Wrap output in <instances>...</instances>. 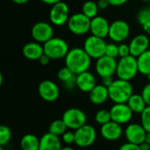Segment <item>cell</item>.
<instances>
[{
  "mask_svg": "<svg viewBox=\"0 0 150 150\" xmlns=\"http://www.w3.org/2000/svg\"><path fill=\"white\" fill-rule=\"evenodd\" d=\"M64 62L65 66L75 75H79L89 70L91 64V58L83 47H73L69 49L64 58Z\"/></svg>",
  "mask_w": 150,
  "mask_h": 150,
  "instance_id": "cell-1",
  "label": "cell"
},
{
  "mask_svg": "<svg viewBox=\"0 0 150 150\" xmlns=\"http://www.w3.org/2000/svg\"><path fill=\"white\" fill-rule=\"evenodd\" d=\"M109 98L114 104H124L134 94V89L130 81L116 79L108 88Z\"/></svg>",
  "mask_w": 150,
  "mask_h": 150,
  "instance_id": "cell-2",
  "label": "cell"
},
{
  "mask_svg": "<svg viewBox=\"0 0 150 150\" xmlns=\"http://www.w3.org/2000/svg\"><path fill=\"white\" fill-rule=\"evenodd\" d=\"M44 54L51 60L64 59L69 51L67 41L59 37H53L43 44Z\"/></svg>",
  "mask_w": 150,
  "mask_h": 150,
  "instance_id": "cell-3",
  "label": "cell"
},
{
  "mask_svg": "<svg viewBox=\"0 0 150 150\" xmlns=\"http://www.w3.org/2000/svg\"><path fill=\"white\" fill-rule=\"evenodd\" d=\"M139 73L137 58L133 55L121 57L118 62L116 76L119 79L131 81Z\"/></svg>",
  "mask_w": 150,
  "mask_h": 150,
  "instance_id": "cell-4",
  "label": "cell"
},
{
  "mask_svg": "<svg viewBox=\"0 0 150 150\" xmlns=\"http://www.w3.org/2000/svg\"><path fill=\"white\" fill-rule=\"evenodd\" d=\"M62 120L66 124L68 129L75 131L87 124V116L85 112L83 110L75 107L67 109L63 112Z\"/></svg>",
  "mask_w": 150,
  "mask_h": 150,
  "instance_id": "cell-5",
  "label": "cell"
},
{
  "mask_svg": "<svg viewBox=\"0 0 150 150\" xmlns=\"http://www.w3.org/2000/svg\"><path fill=\"white\" fill-rule=\"evenodd\" d=\"M91 19L83 12L75 13L70 16L67 25L69 31L75 35H84L91 30Z\"/></svg>",
  "mask_w": 150,
  "mask_h": 150,
  "instance_id": "cell-6",
  "label": "cell"
},
{
  "mask_svg": "<svg viewBox=\"0 0 150 150\" xmlns=\"http://www.w3.org/2000/svg\"><path fill=\"white\" fill-rule=\"evenodd\" d=\"M107 43L103 38L94 35L87 37L83 42V48L91 59H99L105 54Z\"/></svg>",
  "mask_w": 150,
  "mask_h": 150,
  "instance_id": "cell-7",
  "label": "cell"
},
{
  "mask_svg": "<svg viewBox=\"0 0 150 150\" xmlns=\"http://www.w3.org/2000/svg\"><path fill=\"white\" fill-rule=\"evenodd\" d=\"M69 18V7L65 2L61 1L52 5L49 11V20L51 24L55 26H62L68 23Z\"/></svg>",
  "mask_w": 150,
  "mask_h": 150,
  "instance_id": "cell-8",
  "label": "cell"
},
{
  "mask_svg": "<svg viewBox=\"0 0 150 150\" xmlns=\"http://www.w3.org/2000/svg\"><path fill=\"white\" fill-rule=\"evenodd\" d=\"M76 142L75 144L79 148H89L94 144L97 140V131L91 125H84L75 131Z\"/></svg>",
  "mask_w": 150,
  "mask_h": 150,
  "instance_id": "cell-9",
  "label": "cell"
},
{
  "mask_svg": "<svg viewBox=\"0 0 150 150\" xmlns=\"http://www.w3.org/2000/svg\"><path fill=\"white\" fill-rule=\"evenodd\" d=\"M130 35V26L127 21L117 19L110 25L108 37L113 42H124Z\"/></svg>",
  "mask_w": 150,
  "mask_h": 150,
  "instance_id": "cell-10",
  "label": "cell"
},
{
  "mask_svg": "<svg viewBox=\"0 0 150 150\" xmlns=\"http://www.w3.org/2000/svg\"><path fill=\"white\" fill-rule=\"evenodd\" d=\"M31 35L34 41L44 44L54 37V28L46 21H39L33 25Z\"/></svg>",
  "mask_w": 150,
  "mask_h": 150,
  "instance_id": "cell-11",
  "label": "cell"
},
{
  "mask_svg": "<svg viewBox=\"0 0 150 150\" xmlns=\"http://www.w3.org/2000/svg\"><path fill=\"white\" fill-rule=\"evenodd\" d=\"M118 62L116 58L104 55L97 60L95 64L96 73L102 78L105 76H113L116 75Z\"/></svg>",
  "mask_w": 150,
  "mask_h": 150,
  "instance_id": "cell-12",
  "label": "cell"
},
{
  "mask_svg": "<svg viewBox=\"0 0 150 150\" xmlns=\"http://www.w3.org/2000/svg\"><path fill=\"white\" fill-rule=\"evenodd\" d=\"M112 120L119 123L120 125H125L131 121L134 112L127 105V103L124 104H114L110 109Z\"/></svg>",
  "mask_w": 150,
  "mask_h": 150,
  "instance_id": "cell-13",
  "label": "cell"
},
{
  "mask_svg": "<svg viewBox=\"0 0 150 150\" xmlns=\"http://www.w3.org/2000/svg\"><path fill=\"white\" fill-rule=\"evenodd\" d=\"M38 93L44 101L54 102L60 96V89L54 81L44 80L39 84Z\"/></svg>",
  "mask_w": 150,
  "mask_h": 150,
  "instance_id": "cell-14",
  "label": "cell"
},
{
  "mask_svg": "<svg viewBox=\"0 0 150 150\" xmlns=\"http://www.w3.org/2000/svg\"><path fill=\"white\" fill-rule=\"evenodd\" d=\"M147 133L148 132L145 130L142 125L138 123L129 124L124 131V134L127 141L128 142L137 145H140L145 142Z\"/></svg>",
  "mask_w": 150,
  "mask_h": 150,
  "instance_id": "cell-15",
  "label": "cell"
},
{
  "mask_svg": "<svg viewBox=\"0 0 150 150\" xmlns=\"http://www.w3.org/2000/svg\"><path fill=\"white\" fill-rule=\"evenodd\" d=\"M124 134L122 125L114 121H110L100 127L101 136L108 142H115L121 138Z\"/></svg>",
  "mask_w": 150,
  "mask_h": 150,
  "instance_id": "cell-16",
  "label": "cell"
},
{
  "mask_svg": "<svg viewBox=\"0 0 150 150\" xmlns=\"http://www.w3.org/2000/svg\"><path fill=\"white\" fill-rule=\"evenodd\" d=\"M110 25L111 24H109L105 18L102 16H97L91 21L90 32L91 33V35L105 39L109 35Z\"/></svg>",
  "mask_w": 150,
  "mask_h": 150,
  "instance_id": "cell-17",
  "label": "cell"
},
{
  "mask_svg": "<svg viewBox=\"0 0 150 150\" xmlns=\"http://www.w3.org/2000/svg\"><path fill=\"white\" fill-rule=\"evenodd\" d=\"M131 55L134 57L140 56L142 54L149 50V39L147 34H138L132 39L129 43Z\"/></svg>",
  "mask_w": 150,
  "mask_h": 150,
  "instance_id": "cell-18",
  "label": "cell"
},
{
  "mask_svg": "<svg viewBox=\"0 0 150 150\" xmlns=\"http://www.w3.org/2000/svg\"><path fill=\"white\" fill-rule=\"evenodd\" d=\"M97 85V80L95 76L88 71L76 75V87L83 92L90 93L92 89Z\"/></svg>",
  "mask_w": 150,
  "mask_h": 150,
  "instance_id": "cell-19",
  "label": "cell"
},
{
  "mask_svg": "<svg viewBox=\"0 0 150 150\" xmlns=\"http://www.w3.org/2000/svg\"><path fill=\"white\" fill-rule=\"evenodd\" d=\"M23 55L30 61H39L44 54L43 44L37 41H31L24 45L22 48Z\"/></svg>",
  "mask_w": 150,
  "mask_h": 150,
  "instance_id": "cell-20",
  "label": "cell"
},
{
  "mask_svg": "<svg viewBox=\"0 0 150 150\" xmlns=\"http://www.w3.org/2000/svg\"><path fill=\"white\" fill-rule=\"evenodd\" d=\"M89 98L93 105H100L105 104L110 98L108 88L102 83L97 84L89 93Z\"/></svg>",
  "mask_w": 150,
  "mask_h": 150,
  "instance_id": "cell-21",
  "label": "cell"
},
{
  "mask_svg": "<svg viewBox=\"0 0 150 150\" xmlns=\"http://www.w3.org/2000/svg\"><path fill=\"white\" fill-rule=\"evenodd\" d=\"M62 141L59 136L47 133L40 139L39 150H62Z\"/></svg>",
  "mask_w": 150,
  "mask_h": 150,
  "instance_id": "cell-22",
  "label": "cell"
},
{
  "mask_svg": "<svg viewBox=\"0 0 150 150\" xmlns=\"http://www.w3.org/2000/svg\"><path fill=\"white\" fill-rule=\"evenodd\" d=\"M127 104L134 113H139V114H141L148 106L142 94L141 95L133 94L128 99V101L127 102Z\"/></svg>",
  "mask_w": 150,
  "mask_h": 150,
  "instance_id": "cell-23",
  "label": "cell"
},
{
  "mask_svg": "<svg viewBox=\"0 0 150 150\" xmlns=\"http://www.w3.org/2000/svg\"><path fill=\"white\" fill-rule=\"evenodd\" d=\"M19 145L22 150H39L40 139L34 134H27L21 138Z\"/></svg>",
  "mask_w": 150,
  "mask_h": 150,
  "instance_id": "cell-24",
  "label": "cell"
},
{
  "mask_svg": "<svg viewBox=\"0 0 150 150\" xmlns=\"http://www.w3.org/2000/svg\"><path fill=\"white\" fill-rule=\"evenodd\" d=\"M139 73L143 76L150 74V49L137 57Z\"/></svg>",
  "mask_w": 150,
  "mask_h": 150,
  "instance_id": "cell-25",
  "label": "cell"
},
{
  "mask_svg": "<svg viewBox=\"0 0 150 150\" xmlns=\"http://www.w3.org/2000/svg\"><path fill=\"white\" fill-rule=\"evenodd\" d=\"M98 11H99V8L98 6L97 2H94L91 0H88L84 2L82 6V12L91 19L98 16Z\"/></svg>",
  "mask_w": 150,
  "mask_h": 150,
  "instance_id": "cell-26",
  "label": "cell"
},
{
  "mask_svg": "<svg viewBox=\"0 0 150 150\" xmlns=\"http://www.w3.org/2000/svg\"><path fill=\"white\" fill-rule=\"evenodd\" d=\"M67 129L68 127L62 120H55L50 123L48 127V133L60 137L67 131Z\"/></svg>",
  "mask_w": 150,
  "mask_h": 150,
  "instance_id": "cell-27",
  "label": "cell"
},
{
  "mask_svg": "<svg viewBox=\"0 0 150 150\" xmlns=\"http://www.w3.org/2000/svg\"><path fill=\"white\" fill-rule=\"evenodd\" d=\"M95 121L101 126L112 121V116L110 111L105 109L98 111L95 114Z\"/></svg>",
  "mask_w": 150,
  "mask_h": 150,
  "instance_id": "cell-28",
  "label": "cell"
},
{
  "mask_svg": "<svg viewBox=\"0 0 150 150\" xmlns=\"http://www.w3.org/2000/svg\"><path fill=\"white\" fill-rule=\"evenodd\" d=\"M11 139V131L7 126H1L0 127V146L4 147Z\"/></svg>",
  "mask_w": 150,
  "mask_h": 150,
  "instance_id": "cell-29",
  "label": "cell"
},
{
  "mask_svg": "<svg viewBox=\"0 0 150 150\" xmlns=\"http://www.w3.org/2000/svg\"><path fill=\"white\" fill-rule=\"evenodd\" d=\"M74 76H76L68 67H62L59 69L58 73H57V77L58 79L62 82L65 83L67 81H69V79H71Z\"/></svg>",
  "mask_w": 150,
  "mask_h": 150,
  "instance_id": "cell-30",
  "label": "cell"
},
{
  "mask_svg": "<svg viewBox=\"0 0 150 150\" xmlns=\"http://www.w3.org/2000/svg\"><path fill=\"white\" fill-rule=\"evenodd\" d=\"M137 21L140 25H143L147 22L150 21V8L145 7L140 10L137 13Z\"/></svg>",
  "mask_w": 150,
  "mask_h": 150,
  "instance_id": "cell-31",
  "label": "cell"
},
{
  "mask_svg": "<svg viewBox=\"0 0 150 150\" xmlns=\"http://www.w3.org/2000/svg\"><path fill=\"white\" fill-rule=\"evenodd\" d=\"M141 122L145 130L147 132H150V105H148L141 113Z\"/></svg>",
  "mask_w": 150,
  "mask_h": 150,
  "instance_id": "cell-32",
  "label": "cell"
},
{
  "mask_svg": "<svg viewBox=\"0 0 150 150\" xmlns=\"http://www.w3.org/2000/svg\"><path fill=\"white\" fill-rule=\"evenodd\" d=\"M105 55L112 58H117L119 56V45H117L115 42L107 43Z\"/></svg>",
  "mask_w": 150,
  "mask_h": 150,
  "instance_id": "cell-33",
  "label": "cell"
},
{
  "mask_svg": "<svg viewBox=\"0 0 150 150\" xmlns=\"http://www.w3.org/2000/svg\"><path fill=\"white\" fill-rule=\"evenodd\" d=\"M62 141L67 144V145H71L76 142V136H75V132L72 131H66L62 135Z\"/></svg>",
  "mask_w": 150,
  "mask_h": 150,
  "instance_id": "cell-34",
  "label": "cell"
},
{
  "mask_svg": "<svg viewBox=\"0 0 150 150\" xmlns=\"http://www.w3.org/2000/svg\"><path fill=\"white\" fill-rule=\"evenodd\" d=\"M130 54H131V53H130L129 44L121 42V43L119 45V56L121 58V57L128 56V55H130Z\"/></svg>",
  "mask_w": 150,
  "mask_h": 150,
  "instance_id": "cell-35",
  "label": "cell"
},
{
  "mask_svg": "<svg viewBox=\"0 0 150 150\" xmlns=\"http://www.w3.org/2000/svg\"><path fill=\"white\" fill-rule=\"evenodd\" d=\"M142 96L144 98L147 105H150V83H147L142 91Z\"/></svg>",
  "mask_w": 150,
  "mask_h": 150,
  "instance_id": "cell-36",
  "label": "cell"
},
{
  "mask_svg": "<svg viewBox=\"0 0 150 150\" xmlns=\"http://www.w3.org/2000/svg\"><path fill=\"white\" fill-rule=\"evenodd\" d=\"M64 83V87L66 90L68 91H72L73 89H75L76 87V75L74 76L71 79H69V81L63 83Z\"/></svg>",
  "mask_w": 150,
  "mask_h": 150,
  "instance_id": "cell-37",
  "label": "cell"
},
{
  "mask_svg": "<svg viewBox=\"0 0 150 150\" xmlns=\"http://www.w3.org/2000/svg\"><path fill=\"white\" fill-rule=\"evenodd\" d=\"M119 150H141L140 149V145H137V144H134V143H131V142H127V143H124L122 144Z\"/></svg>",
  "mask_w": 150,
  "mask_h": 150,
  "instance_id": "cell-38",
  "label": "cell"
},
{
  "mask_svg": "<svg viewBox=\"0 0 150 150\" xmlns=\"http://www.w3.org/2000/svg\"><path fill=\"white\" fill-rule=\"evenodd\" d=\"M113 78L112 76H105V77H102V84L105 85V87L109 88L112 83H113Z\"/></svg>",
  "mask_w": 150,
  "mask_h": 150,
  "instance_id": "cell-39",
  "label": "cell"
},
{
  "mask_svg": "<svg viewBox=\"0 0 150 150\" xmlns=\"http://www.w3.org/2000/svg\"><path fill=\"white\" fill-rule=\"evenodd\" d=\"M98 4V6L99 8V10H105L109 7L110 4L107 0H98L97 2Z\"/></svg>",
  "mask_w": 150,
  "mask_h": 150,
  "instance_id": "cell-40",
  "label": "cell"
},
{
  "mask_svg": "<svg viewBox=\"0 0 150 150\" xmlns=\"http://www.w3.org/2000/svg\"><path fill=\"white\" fill-rule=\"evenodd\" d=\"M110 4V5L112 6H120L125 4L128 0H107Z\"/></svg>",
  "mask_w": 150,
  "mask_h": 150,
  "instance_id": "cell-41",
  "label": "cell"
},
{
  "mask_svg": "<svg viewBox=\"0 0 150 150\" xmlns=\"http://www.w3.org/2000/svg\"><path fill=\"white\" fill-rule=\"evenodd\" d=\"M50 61H51V59L47 55V54H43L40 58V60H39V62H40V63L41 64V65H47L49 62H50Z\"/></svg>",
  "mask_w": 150,
  "mask_h": 150,
  "instance_id": "cell-42",
  "label": "cell"
},
{
  "mask_svg": "<svg viewBox=\"0 0 150 150\" xmlns=\"http://www.w3.org/2000/svg\"><path fill=\"white\" fill-rule=\"evenodd\" d=\"M41 1L42 3H44L45 4H47V5H54L59 2H61L62 0H40Z\"/></svg>",
  "mask_w": 150,
  "mask_h": 150,
  "instance_id": "cell-43",
  "label": "cell"
},
{
  "mask_svg": "<svg viewBox=\"0 0 150 150\" xmlns=\"http://www.w3.org/2000/svg\"><path fill=\"white\" fill-rule=\"evenodd\" d=\"M142 28H143V30H144V32H145V33L147 35H150V21L147 22L146 24H144L142 25Z\"/></svg>",
  "mask_w": 150,
  "mask_h": 150,
  "instance_id": "cell-44",
  "label": "cell"
},
{
  "mask_svg": "<svg viewBox=\"0 0 150 150\" xmlns=\"http://www.w3.org/2000/svg\"><path fill=\"white\" fill-rule=\"evenodd\" d=\"M140 149L141 150H150V145L148 144L146 142H144L142 144H140Z\"/></svg>",
  "mask_w": 150,
  "mask_h": 150,
  "instance_id": "cell-45",
  "label": "cell"
},
{
  "mask_svg": "<svg viewBox=\"0 0 150 150\" xmlns=\"http://www.w3.org/2000/svg\"><path fill=\"white\" fill-rule=\"evenodd\" d=\"M11 1L17 4H25L28 3L30 0H11Z\"/></svg>",
  "mask_w": 150,
  "mask_h": 150,
  "instance_id": "cell-46",
  "label": "cell"
},
{
  "mask_svg": "<svg viewBox=\"0 0 150 150\" xmlns=\"http://www.w3.org/2000/svg\"><path fill=\"white\" fill-rule=\"evenodd\" d=\"M145 142L150 145V132L147 133V135H146V138H145Z\"/></svg>",
  "mask_w": 150,
  "mask_h": 150,
  "instance_id": "cell-47",
  "label": "cell"
},
{
  "mask_svg": "<svg viewBox=\"0 0 150 150\" xmlns=\"http://www.w3.org/2000/svg\"><path fill=\"white\" fill-rule=\"evenodd\" d=\"M62 150H75L73 148H71V147H69V146H67V147H63Z\"/></svg>",
  "mask_w": 150,
  "mask_h": 150,
  "instance_id": "cell-48",
  "label": "cell"
},
{
  "mask_svg": "<svg viewBox=\"0 0 150 150\" xmlns=\"http://www.w3.org/2000/svg\"><path fill=\"white\" fill-rule=\"evenodd\" d=\"M3 81H4V76L2 74H0V85L3 84Z\"/></svg>",
  "mask_w": 150,
  "mask_h": 150,
  "instance_id": "cell-49",
  "label": "cell"
},
{
  "mask_svg": "<svg viewBox=\"0 0 150 150\" xmlns=\"http://www.w3.org/2000/svg\"><path fill=\"white\" fill-rule=\"evenodd\" d=\"M146 76H147V79H148L149 81H150V74H149V75H147Z\"/></svg>",
  "mask_w": 150,
  "mask_h": 150,
  "instance_id": "cell-50",
  "label": "cell"
},
{
  "mask_svg": "<svg viewBox=\"0 0 150 150\" xmlns=\"http://www.w3.org/2000/svg\"><path fill=\"white\" fill-rule=\"evenodd\" d=\"M141 1H142V2H146V3H149L150 0H141Z\"/></svg>",
  "mask_w": 150,
  "mask_h": 150,
  "instance_id": "cell-51",
  "label": "cell"
},
{
  "mask_svg": "<svg viewBox=\"0 0 150 150\" xmlns=\"http://www.w3.org/2000/svg\"><path fill=\"white\" fill-rule=\"evenodd\" d=\"M0 150H4V149H3V147H2V146L0 147Z\"/></svg>",
  "mask_w": 150,
  "mask_h": 150,
  "instance_id": "cell-52",
  "label": "cell"
},
{
  "mask_svg": "<svg viewBox=\"0 0 150 150\" xmlns=\"http://www.w3.org/2000/svg\"><path fill=\"white\" fill-rule=\"evenodd\" d=\"M149 8H150V2H149Z\"/></svg>",
  "mask_w": 150,
  "mask_h": 150,
  "instance_id": "cell-53",
  "label": "cell"
}]
</instances>
